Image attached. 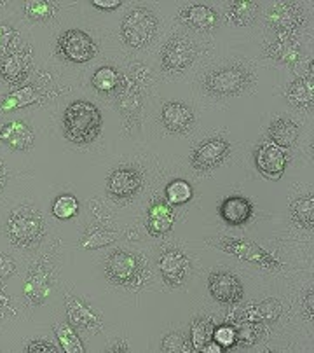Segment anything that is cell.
Masks as SVG:
<instances>
[{"mask_svg": "<svg viewBox=\"0 0 314 353\" xmlns=\"http://www.w3.org/2000/svg\"><path fill=\"white\" fill-rule=\"evenodd\" d=\"M8 181H9V172H8V168H6L4 161L0 159V192L6 189V185H8Z\"/></svg>", "mask_w": 314, "mask_h": 353, "instance_id": "obj_47", "label": "cell"}, {"mask_svg": "<svg viewBox=\"0 0 314 353\" xmlns=\"http://www.w3.org/2000/svg\"><path fill=\"white\" fill-rule=\"evenodd\" d=\"M26 352H30V353H56V352H60V348H58L56 345L49 343V341L35 339V341L28 343V346H26Z\"/></svg>", "mask_w": 314, "mask_h": 353, "instance_id": "obj_44", "label": "cell"}, {"mask_svg": "<svg viewBox=\"0 0 314 353\" xmlns=\"http://www.w3.org/2000/svg\"><path fill=\"white\" fill-rule=\"evenodd\" d=\"M234 325L236 336H238V345H243L247 348H251L255 343L260 339V336L264 334V323L250 322V320L236 319L234 322H229Z\"/></svg>", "mask_w": 314, "mask_h": 353, "instance_id": "obj_36", "label": "cell"}, {"mask_svg": "<svg viewBox=\"0 0 314 353\" xmlns=\"http://www.w3.org/2000/svg\"><path fill=\"white\" fill-rule=\"evenodd\" d=\"M4 231L14 247L35 248L45 236L44 215L32 205H21L9 214Z\"/></svg>", "mask_w": 314, "mask_h": 353, "instance_id": "obj_5", "label": "cell"}, {"mask_svg": "<svg viewBox=\"0 0 314 353\" xmlns=\"http://www.w3.org/2000/svg\"><path fill=\"white\" fill-rule=\"evenodd\" d=\"M60 6L56 2H49V0H30L23 4V12L30 21L45 23L49 19L56 18Z\"/></svg>", "mask_w": 314, "mask_h": 353, "instance_id": "obj_34", "label": "cell"}, {"mask_svg": "<svg viewBox=\"0 0 314 353\" xmlns=\"http://www.w3.org/2000/svg\"><path fill=\"white\" fill-rule=\"evenodd\" d=\"M105 276L114 285L129 290H140L150 279L145 257L131 250L117 248L105 261Z\"/></svg>", "mask_w": 314, "mask_h": 353, "instance_id": "obj_2", "label": "cell"}, {"mask_svg": "<svg viewBox=\"0 0 314 353\" xmlns=\"http://www.w3.org/2000/svg\"><path fill=\"white\" fill-rule=\"evenodd\" d=\"M16 315V308L12 306L11 297L8 296L4 289H2V283H0V319H9V316Z\"/></svg>", "mask_w": 314, "mask_h": 353, "instance_id": "obj_43", "label": "cell"}, {"mask_svg": "<svg viewBox=\"0 0 314 353\" xmlns=\"http://www.w3.org/2000/svg\"><path fill=\"white\" fill-rule=\"evenodd\" d=\"M16 271H18V268H16L14 259L0 252V283H6L8 280H11Z\"/></svg>", "mask_w": 314, "mask_h": 353, "instance_id": "obj_42", "label": "cell"}, {"mask_svg": "<svg viewBox=\"0 0 314 353\" xmlns=\"http://www.w3.org/2000/svg\"><path fill=\"white\" fill-rule=\"evenodd\" d=\"M255 83V74L241 63H227L213 68L202 77V91L208 97L234 98L250 90Z\"/></svg>", "mask_w": 314, "mask_h": 353, "instance_id": "obj_4", "label": "cell"}, {"mask_svg": "<svg viewBox=\"0 0 314 353\" xmlns=\"http://www.w3.org/2000/svg\"><path fill=\"white\" fill-rule=\"evenodd\" d=\"M290 217L299 228L313 231L314 228V194L309 192L307 196L293 199L290 205Z\"/></svg>", "mask_w": 314, "mask_h": 353, "instance_id": "obj_30", "label": "cell"}, {"mask_svg": "<svg viewBox=\"0 0 314 353\" xmlns=\"http://www.w3.org/2000/svg\"><path fill=\"white\" fill-rule=\"evenodd\" d=\"M196 57H198V51L191 42L182 37L169 39L163 46L161 51L163 70L168 74H180L194 63Z\"/></svg>", "mask_w": 314, "mask_h": 353, "instance_id": "obj_17", "label": "cell"}, {"mask_svg": "<svg viewBox=\"0 0 314 353\" xmlns=\"http://www.w3.org/2000/svg\"><path fill=\"white\" fill-rule=\"evenodd\" d=\"M54 334H56L58 345L60 350L65 353H84L86 346L83 345L81 338H78L77 331L70 323H56L54 325Z\"/></svg>", "mask_w": 314, "mask_h": 353, "instance_id": "obj_35", "label": "cell"}, {"mask_svg": "<svg viewBox=\"0 0 314 353\" xmlns=\"http://www.w3.org/2000/svg\"><path fill=\"white\" fill-rule=\"evenodd\" d=\"M176 214L175 207L168 203V201H163V199H157L147 210V219L145 225L147 231H149L150 236L154 238H163L166 234L171 233L173 225H175Z\"/></svg>", "mask_w": 314, "mask_h": 353, "instance_id": "obj_21", "label": "cell"}, {"mask_svg": "<svg viewBox=\"0 0 314 353\" xmlns=\"http://www.w3.org/2000/svg\"><path fill=\"white\" fill-rule=\"evenodd\" d=\"M157 266H159V273L166 285L173 287V289L182 287L191 274V259L182 248L176 247L166 248L159 256Z\"/></svg>", "mask_w": 314, "mask_h": 353, "instance_id": "obj_12", "label": "cell"}, {"mask_svg": "<svg viewBox=\"0 0 314 353\" xmlns=\"http://www.w3.org/2000/svg\"><path fill=\"white\" fill-rule=\"evenodd\" d=\"M267 23L281 35H299L300 27L306 23V12L295 2H278L267 12Z\"/></svg>", "mask_w": 314, "mask_h": 353, "instance_id": "obj_11", "label": "cell"}, {"mask_svg": "<svg viewBox=\"0 0 314 353\" xmlns=\"http://www.w3.org/2000/svg\"><path fill=\"white\" fill-rule=\"evenodd\" d=\"M65 308H67L68 323L74 327L75 331L83 332L86 336L100 334L103 329V320L98 313L91 310L86 301H83L77 296H70L68 294L65 297Z\"/></svg>", "mask_w": 314, "mask_h": 353, "instance_id": "obj_13", "label": "cell"}, {"mask_svg": "<svg viewBox=\"0 0 314 353\" xmlns=\"http://www.w3.org/2000/svg\"><path fill=\"white\" fill-rule=\"evenodd\" d=\"M213 329L215 322L211 319H208V316H198V319L192 320L191 339H189L192 352H201L206 343L211 341V338H213Z\"/></svg>", "mask_w": 314, "mask_h": 353, "instance_id": "obj_33", "label": "cell"}, {"mask_svg": "<svg viewBox=\"0 0 314 353\" xmlns=\"http://www.w3.org/2000/svg\"><path fill=\"white\" fill-rule=\"evenodd\" d=\"M231 154V143L220 137H213L199 143L191 154V165L198 172H211L218 168Z\"/></svg>", "mask_w": 314, "mask_h": 353, "instance_id": "obj_14", "label": "cell"}, {"mask_svg": "<svg viewBox=\"0 0 314 353\" xmlns=\"http://www.w3.org/2000/svg\"><path fill=\"white\" fill-rule=\"evenodd\" d=\"M281 312V303L278 299H266L260 301L257 305H250L243 310L241 316H236V319L250 320V322L257 323H274L280 320Z\"/></svg>", "mask_w": 314, "mask_h": 353, "instance_id": "obj_29", "label": "cell"}, {"mask_svg": "<svg viewBox=\"0 0 314 353\" xmlns=\"http://www.w3.org/2000/svg\"><path fill=\"white\" fill-rule=\"evenodd\" d=\"M165 198L171 207H182L194 198V189H192L191 182H187L185 179H175L166 185Z\"/></svg>", "mask_w": 314, "mask_h": 353, "instance_id": "obj_37", "label": "cell"}, {"mask_svg": "<svg viewBox=\"0 0 314 353\" xmlns=\"http://www.w3.org/2000/svg\"><path fill=\"white\" fill-rule=\"evenodd\" d=\"M54 94V90L42 84H26V86L18 88L8 97L0 100V112H14V110L23 109V107L37 105V103L45 102Z\"/></svg>", "mask_w": 314, "mask_h": 353, "instance_id": "obj_19", "label": "cell"}, {"mask_svg": "<svg viewBox=\"0 0 314 353\" xmlns=\"http://www.w3.org/2000/svg\"><path fill=\"white\" fill-rule=\"evenodd\" d=\"M286 100L292 103L295 109L311 112L314 105V81H313V67L309 68V75L297 77L293 83L286 88Z\"/></svg>", "mask_w": 314, "mask_h": 353, "instance_id": "obj_26", "label": "cell"}, {"mask_svg": "<svg viewBox=\"0 0 314 353\" xmlns=\"http://www.w3.org/2000/svg\"><path fill=\"white\" fill-rule=\"evenodd\" d=\"M103 126L101 110L87 100H75L65 109L63 130L67 140L77 145H86L100 137Z\"/></svg>", "mask_w": 314, "mask_h": 353, "instance_id": "obj_3", "label": "cell"}, {"mask_svg": "<svg viewBox=\"0 0 314 353\" xmlns=\"http://www.w3.org/2000/svg\"><path fill=\"white\" fill-rule=\"evenodd\" d=\"M161 123L169 133L175 135H187L196 126V114L187 103L166 102L161 109Z\"/></svg>", "mask_w": 314, "mask_h": 353, "instance_id": "obj_20", "label": "cell"}, {"mask_svg": "<svg viewBox=\"0 0 314 353\" xmlns=\"http://www.w3.org/2000/svg\"><path fill=\"white\" fill-rule=\"evenodd\" d=\"M208 289L217 303L238 306L244 296L243 282L231 271H213L208 279Z\"/></svg>", "mask_w": 314, "mask_h": 353, "instance_id": "obj_15", "label": "cell"}, {"mask_svg": "<svg viewBox=\"0 0 314 353\" xmlns=\"http://www.w3.org/2000/svg\"><path fill=\"white\" fill-rule=\"evenodd\" d=\"M52 215L60 221H70L78 214V199L74 194H60L52 201Z\"/></svg>", "mask_w": 314, "mask_h": 353, "instance_id": "obj_38", "label": "cell"}, {"mask_svg": "<svg viewBox=\"0 0 314 353\" xmlns=\"http://www.w3.org/2000/svg\"><path fill=\"white\" fill-rule=\"evenodd\" d=\"M313 303H314V292L313 290H309V292L306 294V297H304V313H306V319L313 320Z\"/></svg>", "mask_w": 314, "mask_h": 353, "instance_id": "obj_46", "label": "cell"}, {"mask_svg": "<svg viewBox=\"0 0 314 353\" xmlns=\"http://www.w3.org/2000/svg\"><path fill=\"white\" fill-rule=\"evenodd\" d=\"M255 207L244 196H229L218 205V215L229 225H243L253 217Z\"/></svg>", "mask_w": 314, "mask_h": 353, "instance_id": "obj_25", "label": "cell"}, {"mask_svg": "<svg viewBox=\"0 0 314 353\" xmlns=\"http://www.w3.org/2000/svg\"><path fill=\"white\" fill-rule=\"evenodd\" d=\"M161 350L165 353H189V352H192L191 343L183 338L180 332H169V334H166L165 338H163Z\"/></svg>", "mask_w": 314, "mask_h": 353, "instance_id": "obj_40", "label": "cell"}, {"mask_svg": "<svg viewBox=\"0 0 314 353\" xmlns=\"http://www.w3.org/2000/svg\"><path fill=\"white\" fill-rule=\"evenodd\" d=\"M16 39H18V32L11 25L0 23V58H4L14 49Z\"/></svg>", "mask_w": 314, "mask_h": 353, "instance_id": "obj_41", "label": "cell"}, {"mask_svg": "<svg viewBox=\"0 0 314 353\" xmlns=\"http://www.w3.org/2000/svg\"><path fill=\"white\" fill-rule=\"evenodd\" d=\"M201 352H205V353H220V352H224V350H222L220 346H218L217 343H215L213 339H211V341H209V343H206L205 348H202Z\"/></svg>", "mask_w": 314, "mask_h": 353, "instance_id": "obj_48", "label": "cell"}, {"mask_svg": "<svg viewBox=\"0 0 314 353\" xmlns=\"http://www.w3.org/2000/svg\"><path fill=\"white\" fill-rule=\"evenodd\" d=\"M150 86V72L142 63H133L129 74L123 75V83L117 90L116 98L124 123H142L143 100L145 91Z\"/></svg>", "mask_w": 314, "mask_h": 353, "instance_id": "obj_6", "label": "cell"}, {"mask_svg": "<svg viewBox=\"0 0 314 353\" xmlns=\"http://www.w3.org/2000/svg\"><path fill=\"white\" fill-rule=\"evenodd\" d=\"M267 135H269L271 142L276 143L278 147H281V149H290L299 140L300 128L299 124L293 123L290 117H276L269 124Z\"/></svg>", "mask_w": 314, "mask_h": 353, "instance_id": "obj_27", "label": "cell"}, {"mask_svg": "<svg viewBox=\"0 0 314 353\" xmlns=\"http://www.w3.org/2000/svg\"><path fill=\"white\" fill-rule=\"evenodd\" d=\"M264 57L274 61L295 67L302 58V49L299 44V35H281L276 41L264 46Z\"/></svg>", "mask_w": 314, "mask_h": 353, "instance_id": "obj_23", "label": "cell"}, {"mask_svg": "<svg viewBox=\"0 0 314 353\" xmlns=\"http://www.w3.org/2000/svg\"><path fill=\"white\" fill-rule=\"evenodd\" d=\"M112 352H127V343L126 341H117L116 345L112 346Z\"/></svg>", "mask_w": 314, "mask_h": 353, "instance_id": "obj_49", "label": "cell"}, {"mask_svg": "<svg viewBox=\"0 0 314 353\" xmlns=\"http://www.w3.org/2000/svg\"><path fill=\"white\" fill-rule=\"evenodd\" d=\"M178 19L182 25L196 32H213L218 27V12L205 4L187 6L178 11Z\"/></svg>", "mask_w": 314, "mask_h": 353, "instance_id": "obj_24", "label": "cell"}, {"mask_svg": "<svg viewBox=\"0 0 314 353\" xmlns=\"http://www.w3.org/2000/svg\"><path fill=\"white\" fill-rule=\"evenodd\" d=\"M34 51L30 46L12 49L0 60V79L8 84H21L28 79Z\"/></svg>", "mask_w": 314, "mask_h": 353, "instance_id": "obj_18", "label": "cell"}, {"mask_svg": "<svg viewBox=\"0 0 314 353\" xmlns=\"http://www.w3.org/2000/svg\"><path fill=\"white\" fill-rule=\"evenodd\" d=\"M0 142L16 152H26L34 147V128L25 121H9L0 126Z\"/></svg>", "mask_w": 314, "mask_h": 353, "instance_id": "obj_22", "label": "cell"}, {"mask_svg": "<svg viewBox=\"0 0 314 353\" xmlns=\"http://www.w3.org/2000/svg\"><path fill=\"white\" fill-rule=\"evenodd\" d=\"M218 248L232 256L240 257V259L247 261V263L257 264V266L264 268V270H281L283 264L273 257L269 252H266L262 247H258L257 243L248 240H236V238H224V240H218L217 243Z\"/></svg>", "mask_w": 314, "mask_h": 353, "instance_id": "obj_10", "label": "cell"}, {"mask_svg": "<svg viewBox=\"0 0 314 353\" xmlns=\"http://www.w3.org/2000/svg\"><path fill=\"white\" fill-rule=\"evenodd\" d=\"M159 30L156 12L147 8L131 9L121 23V37L131 49H145L152 44Z\"/></svg>", "mask_w": 314, "mask_h": 353, "instance_id": "obj_7", "label": "cell"}, {"mask_svg": "<svg viewBox=\"0 0 314 353\" xmlns=\"http://www.w3.org/2000/svg\"><path fill=\"white\" fill-rule=\"evenodd\" d=\"M60 259V240H56L44 256H41V259L28 270L25 283H23V296L32 306H42L48 301L52 285L58 279L61 264Z\"/></svg>", "mask_w": 314, "mask_h": 353, "instance_id": "obj_1", "label": "cell"}, {"mask_svg": "<svg viewBox=\"0 0 314 353\" xmlns=\"http://www.w3.org/2000/svg\"><path fill=\"white\" fill-rule=\"evenodd\" d=\"M121 83H123V74L112 65H103V67L98 68L93 74V79H91L94 90L107 94H116L121 88Z\"/></svg>", "mask_w": 314, "mask_h": 353, "instance_id": "obj_32", "label": "cell"}, {"mask_svg": "<svg viewBox=\"0 0 314 353\" xmlns=\"http://www.w3.org/2000/svg\"><path fill=\"white\" fill-rule=\"evenodd\" d=\"M143 189V172L136 166H119L107 179V194L116 201H129Z\"/></svg>", "mask_w": 314, "mask_h": 353, "instance_id": "obj_9", "label": "cell"}, {"mask_svg": "<svg viewBox=\"0 0 314 353\" xmlns=\"http://www.w3.org/2000/svg\"><path fill=\"white\" fill-rule=\"evenodd\" d=\"M56 53L65 61L81 65L87 63L96 57L98 46L90 34L78 28H70L58 37Z\"/></svg>", "mask_w": 314, "mask_h": 353, "instance_id": "obj_8", "label": "cell"}, {"mask_svg": "<svg viewBox=\"0 0 314 353\" xmlns=\"http://www.w3.org/2000/svg\"><path fill=\"white\" fill-rule=\"evenodd\" d=\"M260 14V8L251 0H234L227 6L225 19L234 27H251Z\"/></svg>", "mask_w": 314, "mask_h": 353, "instance_id": "obj_28", "label": "cell"}, {"mask_svg": "<svg viewBox=\"0 0 314 353\" xmlns=\"http://www.w3.org/2000/svg\"><path fill=\"white\" fill-rule=\"evenodd\" d=\"M255 168L269 181H280L288 165L286 149H281L273 142H262L255 150Z\"/></svg>", "mask_w": 314, "mask_h": 353, "instance_id": "obj_16", "label": "cell"}, {"mask_svg": "<svg viewBox=\"0 0 314 353\" xmlns=\"http://www.w3.org/2000/svg\"><path fill=\"white\" fill-rule=\"evenodd\" d=\"M213 339L222 350H231L238 345V336H236V329L232 323H222V325H215L213 329Z\"/></svg>", "mask_w": 314, "mask_h": 353, "instance_id": "obj_39", "label": "cell"}, {"mask_svg": "<svg viewBox=\"0 0 314 353\" xmlns=\"http://www.w3.org/2000/svg\"><path fill=\"white\" fill-rule=\"evenodd\" d=\"M117 240V234L109 228L103 225H91L84 231V234L78 240V247L83 250H98V248L109 247Z\"/></svg>", "mask_w": 314, "mask_h": 353, "instance_id": "obj_31", "label": "cell"}, {"mask_svg": "<svg viewBox=\"0 0 314 353\" xmlns=\"http://www.w3.org/2000/svg\"><path fill=\"white\" fill-rule=\"evenodd\" d=\"M91 6L100 9V11H116V9H119L123 6V2L121 0H93Z\"/></svg>", "mask_w": 314, "mask_h": 353, "instance_id": "obj_45", "label": "cell"}]
</instances>
